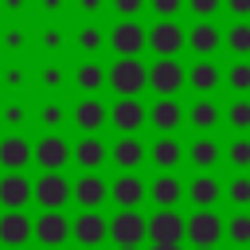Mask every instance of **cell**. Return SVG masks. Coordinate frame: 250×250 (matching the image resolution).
Segmentation results:
<instances>
[{
	"mask_svg": "<svg viewBox=\"0 0 250 250\" xmlns=\"http://www.w3.org/2000/svg\"><path fill=\"white\" fill-rule=\"evenodd\" d=\"M227 199H230L234 207H250V176H246V172H238V176L227 184Z\"/></svg>",
	"mask_w": 250,
	"mask_h": 250,
	"instance_id": "35",
	"label": "cell"
},
{
	"mask_svg": "<svg viewBox=\"0 0 250 250\" xmlns=\"http://www.w3.org/2000/svg\"><path fill=\"white\" fill-rule=\"evenodd\" d=\"M148 4H152V12L160 20H176V12L184 8V0H148Z\"/></svg>",
	"mask_w": 250,
	"mask_h": 250,
	"instance_id": "42",
	"label": "cell"
},
{
	"mask_svg": "<svg viewBox=\"0 0 250 250\" xmlns=\"http://www.w3.org/2000/svg\"><path fill=\"white\" fill-rule=\"evenodd\" d=\"M109 238L117 246H141L148 238V219L137 211V207H121L113 219H109Z\"/></svg>",
	"mask_w": 250,
	"mask_h": 250,
	"instance_id": "4",
	"label": "cell"
},
{
	"mask_svg": "<svg viewBox=\"0 0 250 250\" xmlns=\"http://www.w3.org/2000/svg\"><path fill=\"white\" fill-rule=\"evenodd\" d=\"M148 160H152L160 172H176V164L184 160V145H180L172 133H160V137L152 141V148H148Z\"/></svg>",
	"mask_w": 250,
	"mask_h": 250,
	"instance_id": "23",
	"label": "cell"
},
{
	"mask_svg": "<svg viewBox=\"0 0 250 250\" xmlns=\"http://www.w3.org/2000/svg\"><path fill=\"white\" fill-rule=\"evenodd\" d=\"M223 82H227L234 94H250V62H246V59L230 62V70L223 74Z\"/></svg>",
	"mask_w": 250,
	"mask_h": 250,
	"instance_id": "34",
	"label": "cell"
},
{
	"mask_svg": "<svg viewBox=\"0 0 250 250\" xmlns=\"http://www.w3.org/2000/svg\"><path fill=\"white\" fill-rule=\"evenodd\" d=\"M238 250H250V246H238Z\"/></svg>",
	"mask_w": 250,
	"mask_h": 250,
	"instance_id": "56",
	"label": "cell"
},
{
	"mask_svg": "<svg viewBox=\"0 0 250 250\" xmlns=\"http://www.w3.org/2000/svg\"><path fill=\"white\" fill-rule=\"evenodd\" d=\"M35 117H39V125H43L47 133H55V129L66 121V109H62V102H59V98H47V102L39 105V113H35Z\"/></svg>",
	"mask_w": 250,
	"mask_h": 250,
	"instance_id": "33",
	"label": "cell"
},
{
	"mask_svg": "<svg viewBox=\"0 0 250 250\" xmlns=\"http://www.w3.org/2000/svg\"><path fill=\"white\" fill-rule=\"evenodd\" d=\"M184 121H188L191 129H199V133H211V129L223 121V109H219V102H215L211 94H199V98L184 109Z\"/></svg>",
	"mask_w": 250,
	"mask_h": 250,
	"instance_id": "18",
	"label": "cell"
},
{
	"mask_svg": "<svg viewBox=\"0 0 250 250\" xmlns=\"http://www.w3.org/2000/svg\"><path fill=\"white\" fill-rule=\"evenodd\" d=\"M117 250H141V246H117Z\"/></svg>",
	"mask_w": 250,
	"mask_h": 250,
	"instance_id": "51",
	"label": "cell"
},
{
	"mask_svg": "<svg viewBox=\"0 0 250 250\" xmlns=\"http://www.w3.org/2000/svg\"><path fill=\"white\" fill-rule=\"evenodd\" d=\"M227 160H230L238 172H246V168H250V137H234V141L227 145Z\"/></svg>",
	"mask_w": 250,
	"mask_h": 250,
	"instance_id": "36",
	"label": "cell"
},
{
	"mask_svg": "<svg viewBox=\"0 0 250 250\" xmlns=\"http://www.w3.org/2000/svg\"><path fill=\"white\" fill-rule=\"evenodd\" d=\"M148 195V184L137 176V172H121L113 184H109V199L117 207H141V199Z\"/></svg>",
	"mask_w": 250,
	"mask_h": 250,
	"instance_id": "19",
	"label": "cell"
},
{
	"mask_svg": "<svg viewBox=\"0 0 250 250\" xmlns=\"http://www.w3.org/2000/svg\"><path fill=\"white\" fill-rule=\"evenodd\" d=\"M191 250H215V246H191Z\"/></svg>",
	"mask_w": 250,
	"mask_h": 250,
	"instance_id": "52",
	"label": "cell"
},
{
	"mask_svg": "<svg viewBox=\"0 0 250 250\" xmlns=\"http://www.w3.org/2000/svg\"><path fill=\"white\" fill-rule=\"evenodd\" d=\"M31 199L47 207H62L70 199V180L62 172H39V180H31Z\"/></svg>",
	"mask_w": 250,
	"mask_h": 250,
	"instance_id": "10",
	"label": "cell"
},
{
	"mask_svg": "<svg viewBox=\"0 0 250 250\" xmlns=\"http://www.w3.org/2000/svg\"><path fill=\"white\" fill-rule=\"evenodd\" d=\"M23 78H27V70H23V66H8V70H4V86H12V90H20V86H23Z\"/></svg>",
	"mask_w": 250,
	"mask_h": 250,
	"instance_id": "43",
	"label": "cell"
},
{
	"mask_svg": "<svg viewBox=\"0 0 250 250\" xmlns=\"http://www.w3.org/2000/svg\"><path fill=\"white\" fill-rule=\"evenodd\" d=\"M219 156H223V148H219V141H215V137H207V133H203V137H195V141L184 148V160H191L199 172H211V168L219 164Z\"/></svg>",
	"mask_w": 250,
	"mask_h": 250,
	"instance_id": "25",
	"label": "cell"
},
{
	"mask_svg": "<svg viewBox=\"0 0 250 250\" xmlns=\"http://www.w3.org/2000/svg\"><path fill=\"white\" fill-rule=\"evenodd\" d=\"M223 238L238 250V246H250V211H234L227 223H223Z\"/></svg>",
	"mask_w": 250,
	"mask_h": 250,
	"instance_id": "30",
	"label": "cell"
},
{
	"mask_svg": "<svg viewBox=\"0 0 250 250\" xmlns=\"http://www.w3.org/2000/svg\"><path fill=\"white\" fill-rule=\"evenodd\" d=\"M184 8H191L199 20H211V16L223 8V0H184Z\"/></svg>",
	"mask_w": 250,
	"mask_h": 250,
	"instance_id": "41",
	"label": "cell"
},
{
	"mask_svg": "<svg viewBox=\"0 0 250 250\" xmlns=\"http://www.w3.org/2000/svg\"><path fill=\"white\" fill-rule=\"evenodd\" d=\"M105 86L117 98H137L148 86V62H141V55H117V62L105 70Z\"/></svg>",
	"mask_w": 250,
	"mask_h": 250,
	"instance_id": "1",
	"label": "cell"
},
{
	"mask_svg": "<svg viewBox=\"0 0 250 250\" xmlns=\"http://www.w3.org/2000/svg\"><path fill=\"white\" fill-rule=\"evenodd\" d=\"M105 43L117 51V55H141L148 47V27H141L137 20H117L109 31H105Z\"/></svg>",
	"mask_w": 250,
	"mask_h": 250,
	"instance_id": "8",
	"label": "cell"
},
{
	"mask_svg": "<svg viewBox=\"0 0 250 250\" xmlns=\"http://www.w3.org/2000/svg\"><path fill=\"white\" fill-rule=\"evenodd\" d=\"M0 203H4V207H23V203H31V176H23V172H4V176H0Z\"/></svg>",
	"mask_w": 250,
	"mask_h": 250,
	"instance_id": "24",
	"label": "cell"
},
{
	"mask_svg": "<svg viewBox=\"0 0 250 250\" xmlns=\"http://www.w3.org/2000/svg\"><path fill=\"white\" fill-rule=\"evenodd\" d=\"M145 121H148V109L141 105V98H117L109 105V125L117 133H137Z\"/></svg>",
	"mask_w": 250,
	"mask_h": 250,
	"instance_id": "14",
	"label": "cell"
},
{
	"mask_svg": "<svg viewBox=\"0 0 250 250\" xmlns=\"http://www.w3.org/2000/svg\"><path fill=\"white\" fill-rule=\"evenodd\" d=\"M223 223H227V219H219L211 207H195V211L188 215L184 238H188L191 246H219V242H223Z\"/></svg>",
	"mask_w": 250,
	"mask_h": 250,
	"instance_id": "5",
	"label": "cell"
},
{
	"mask_svg": "<svg viewBox=\"0 0 250 250\" xmlns=\"http://www.w3.org/2000/svg\"><path fill=\"white\" fill-rule=\"evenodd\" d=\"M78 47L90 55V51H98V47H105V31L102 27H94V23H86V27H78Z\"/></svg>",
	"mask_w": 250,
	"mask_h": 250,
	"instance_id": "37",
	"label": "cell"
},
{
	"mask_svg": "<svg viewBox=\"0 0 250 250\" xmlns=\"http://www.w3.org/2000/svg\"><path fill=\"white\" fill-rule=\"evenodd\" d=\"M145 156H148V148L141 145V137H137V133H121V141H113V145H109V160H113L121 172H137Z\"/></svg>",
	"mask_w": 250,
	"mask_h": 250,
	"instance_id": "16",
	"label": "cell"
},
{
	"mask_svg": "<svg viewBox=\"0 0 250 250\" xmlns=\"http://www.w3.org/2000/svg\"><path fill=\"white\" fill-rule=\"evenodd\" d=\"M223 43L230 47V55H234V59H246V55H250V23H246V20L230 23V27L223 31Z\"/></svg>",
	"mask_w": 250,
	"mask_h": 250,
	"instance_id": "31",
	"label": "cell"
},
{
	"mask_svg": "<svg viewBox=\"0 0 250 250\" xmlns=\"http://www.w3.org/2000/svg\"><path fill=\"white\" fill-rule=\"evenodd\" d=\"M43 47H47V51L62 47V31H59V27H47V31H43Z\"/></svg>",
	"mask_w": 250,
	"mask_h": 250,
	"instance_id": "44",
	"label": "cell"
},
{
	"mask_svg": "<svg viewBox=\"0 0 250 250\" xmlns=\"http://www.w3.org/2000/svg\"><path fill=\"white\" fill-rule=\"evenodd\" d=\"M188 86V70L180 59H156L148 62V90H156V98H176Z\"/></svg>",
	"mask_w": 250,
	"mask_h": 250,
	"instance_id": "2",
	"label": "cell"
},
{
	"mask_svg": "<svg viewBox=\"0 0 250 250\" xmlns=\"http://www.w3.org/2000/svg\"><path fill=\"white\" fill-rule=\"evenodd\" d=\"M0 43H4V47H23V35H20V27H8V31L0 35Z\"/></svg>",
	"mask_w": 250,
	"mask_h": 250,
	"instance_id": "46",
	"label": "cell"
},
{
	"mask_svg": "<svg viewBox=\"0 0 250 250\" xmlns=\"http://www.w3.org/2000/svg\"><path fill=\"white\" fill-rule=\"evenodd\" d=\"M27 164H31V141L23 133H4L0 137V168L23 172Z\"/></svg>",
	"mask_w": 250,
	"mask_h": 250,
	"instance_id": "17",
	"label": "cell"
},
{
	"mask_svg": "<svg viewBox=\"0 0 250 250\" xmlns=\"http://www.w3.org/2000/svg\"><path fill=\"white\" fill-rule=\"evenodd\" d=\"M152 250H180V246H152Z\"/></svg>",
	"mask_w": 250,
	"mask_h": 250,
	"instance_id": "50",
	"label": "cell"
},
{
	"mask_svg": "<svg viewBox=\"0 0 250 250\" xmlns=\"http://www.w3.org/2000/svg\"><path fill=\"white\" fill-rule=\"evenodd\" d=\"M227 8H230V16H238V20H246L250 16V0H223Z\"/></svg>",
	"mask_w": 250,
	"mask_h": 250,
	"instance_id": "45",
	"label": "cell"
},
{
	"mask_svg": "<svg viewBox=\"0 0 250 250\" xmlns=\"http://www.w3.org/2000/svg\"><path fill=\"white\" fill-rule=\"evenodd\" d=\"M70 199H78V207H102L109 199V184L98 176V172H82L74 184H70Z\"/></svg>",
	"mask_w": 250,
	"mask_h": 250,
	"instance_id": "15",
	"label": "cell"
},
{
	"mask_svg": "<svg viewBox=\"0 0 250 250\" xmlns=\"http://www.w3.org/2000/svg\"><path fill=\"white\" fill-rule=\"evenodd\" d=\"M109 4H113V12H117L121 20H137V16H141V8H145L148 0H109Z\"/></svg>",
	"mask_w": 250,
	"mask_h": 250,
	"instance_id": "40",
	"label": "cell"
},
{
	"mask_svg": "<svg viewBox=\"0 0 250 250\" xmlns=\"http://www.w3.org/2000/svg\"><path fill=\"white\" fill-rule=\"evenodd\" d=\"M148 199L156 207H176L184 199V184L176 180V172H160L152 184H148Z\"/></svg>",
	"mask_w": 250,
	"mask_h": 250,
	"instance_id": "28",
	"label": "cell"
},
{
	"mask_svg": "<svg viewBox=\"0 0 250 250\" xmlns=\"http://www.w3.org/2000/svg\"><path fill=\"white\" fill-rule=\"evenodd\" d=\"M70 121H74L82 133H98L102 125H109V105H105L98 94H86V98H78V105L70 109Z\"/></svg>",
	"mask_w": 250,
	"mask_h": 250,
	"instance_id": "12",
	"label": "cell"
},
{
	"mask_svg": "<svg viewBox=\"0 0 250 250\" xmlns=\"http://www.w3.org/2000/svg\"><path fill=\"white\" fill-rule=\"evenodd\" d=\"M31 234H35L43 246H62V242L70 238V219L62 215V207H47L43 215H35Z\"/></svg>",
	"mask_w": 250,
	"mask_h": 250,
	"instance_id": "11",
	"label": "cell"
},
{
	"mask_svg": "<svg viewBox=\"0 0 250 250\" xmlns=\"http://www.w3.org/2000/svg\"><path fill=\"white\" fill-rule=\"evenodd\" d=\"M8 250H23V246H8Z\"/></svg>",
	"mask_w": 250,
	"mask_h": 250,
	"instance_id": "54",
	"label": "cell"
},
{
	"mask_svg": "<svg viewBox=\"0 0 250 250\" xmlns=\"http://www.w3.org/2000/svg\"><path fill=\"white\" fill-rule=\"evenodd\" d=\"M148 47L156 51V59H176L184 47H188V31L176 23V20H156L148 27Z\"/></svg>",
	"mask_w": 250,
	"mask_h": 250,
	"instance_id": "6",
	"label": "cell"
},
{
	"mask_svg": "<svg viewBox=\"0 0 250 250\" xmlns=\"http://www.w3.org/2000/svg\"><path fill=\"white\" fill-rule=\"evenodd\" d=\"M43 250H62V246H43Z\"/></svg>",
	"mask_w": 250,
	"mask_h": 250,
	"instance_id": "53",
	"label": "cell"
},
{
	"mask_svg": "<svg viewBox=\"0 0 250 250\" xmlns=\"http://www.w3.org/2000/svg\"><path fill=\"white\" fill-rule=\"evenodd\" d=\"M0 4H4L8 12H16V8H23V0H0Z\"/></svg>",
	"mask_w": 250,
	"mask_h": 250,
	"instance_id": "49",
	"label": "cell"
},
{
	"mask_svg": "<svg viewBox=\"0 0 250 250\" xmlns=\"http://www.w3.org/2000/svg\"><path fill=\"white\" fill-rule=\"evenodd\" d=\"M148 125H152L156 133H176V129L184 125V105H180L176 98H156V102L148 105Z\"/></svg>",
	"mask_w": 250,
	"mask_h": 250,
	"instance_id": "21",
	"label": "cell"
},
{
	"mask_svg": "<svg viewBox=\"0 0 250 250\" xmlns=\"http://www.w3.org/2000/svg\"><path fill=\"white\" fill-rule=\"evenodd\" d=\"M43 8H47V12H59V8H62V0H43Z\"/></svg>",
	"mask_w": 250,
	"mask_h": 250,
	"instance_id": "48",
	"label": "cell"
},
{
	"mask_svg": "<svg viewBox=\"0 0 250 250\" xmlns=\"http://www.w3.org/2000/svg\"><path fill=\"white\" fill-rule=\"evenodd\" d=\"M31 160H35L43 172H62L66 160H70V145L62 141V133H43V137L31 145Z\"/></svg>",
	"mask_w": 250,
	"mask_h": 250,
	"instance_id": "9",
	"label": "cell"
},
{
	"mask_svg": "<svg viewBox=\"0 0 250 250\" xmlns=\"http://www.w3.org/2000/svg\"><path fill=\"white\" fill-rule=\"evenodd\" d=\"M184 195H188L195 207H215L219 195H223V184H219L211 172H199L191 184H184Z\"/></svg>",
	"mask_w": 250,
	"mask_h": 250,
	"instance_id": "26",
	"label": "cell"
},
{
	"mask_svg": "<svg viewBox=\"0 0 250 250\" xmlns=\"http://www.w3.org/2000/svg\"><path fill=\"white\" fill-rule=\"evenodd\" d=\"M0 121H4L8 129H20V125L27 121V105H23V102H4V105H0Z\"/></svg>",
	"mask_w": 250,
	"mask_h": 250,
	"instance_id": "38",
	"label": "cell"
},
{
	"mask_svg": "<svg viewBox=\"0 0 250 250\" xmlns=\"http://www.w3.org/2000/svg\"><path fill=\"white\" fill-rule=\"evenodd\" d=\"M223 117H227V125H230V129L250 133V98H246V94H238V98L223 109Z\"/></svg>",
	"mask_w": 250,
	"mask_h": 250,
	"instance_id": "32",
	"label": "cell"
},
{
	"mask_svg": "<svg viewBox=\"0 0 250 250\" xmlns=\"http://www.w3.org/2000/svg\"><path fill=\"white\" fill-rule=\"evenodd\" d=\"M188 230V219L176 207H156V215H148V242L152 246H180Z\"/></svg>",
	"mask_w": 250,
	"mask_h": 250,
	"instance_id": "3",
	"label": "cell"
},
{
	"mask_svg": "<svg viewBox=\"0 0 250 250\" xmlns=\"http://www.w3.org/2000/svg\"><path fill=\"white\" fill-rule=\"evenodd\" d=\"M31 215H23V207H8L0 215V242L4 246H23L31 238Z\"/></svg>",
	"mask_w": 250,
	"mask_h": 250,
	"instance_id": "20",
	"label": "cell"
},
{
	"mask_svg": "<svg viewBox=\"0 0 250 250\" xmlns=\"http://www.w3.org/2000/svg\"><path fill=\"white\" fill-rule=\"evenodd\" d=\"M219 82H223V70H219L211 59H199V62L188 66V86H191L195 94H215Z\"/></svg>",
	"mask_w": 250,
	"mask_h": 250,
	"instance_id": "27",
	"label": "cell"
},
{
	"mask_svg": "<svg viewBox=\"0 0 250 250\" xmlns=\"http://www.w3.org/2000/svg\"><path fill=\"white\" fill-rule=\"evenodd\" d=\"M70 238L78 246H102L109 238V219L98 211V207H86L82 215L70 219Z\"/></svg>",
	"mask_w": 250,
	"mask_h": 250,
	"instance_id": "7",
	"label": "cell"
},
{
	"mask_svg": "<svg viewBox=\"0 0 250 250\" xmlns=\"http://www.w3.org/2000/svg\"><path fill=\"white\" fill-rule=\"evenodd\" d=\"M102 4H105V0H78L82 12H102Z\"/></svg>",
	"mask_w": 250,
	"mask_h": 250,
	"instance_id": "47",
	"label": "cell"
},
{
	"mask_svg": "<svg viewBox=\"0 0 250 250\" xmlns=\"http://www.w3.org/2000/svg\"><path fill=\"white\" fill-rule=\"evenodd\" d=\"M188 47H191L199 59H211V55L223 47V31H219L211 20H199L195 27H188Z\"/></svg>",
	"mask_w": 250,
	"mask_h": 250,
	"instance_id": "22",
	"label": "cell"
},
{
	"mask_svg": "<svg viewBox=\"0 0 250 250\" xmlns=\"http://www.w3.org/2000/svg\"><path fill=\"white\" fill-rule=\"evenodd\" d=\"M70 160H74L82 172H98V168L109 160V145H105L98 133H82V141L70 145Z\"/></svg>",
	"mask_w": 250,
	"mask_h": 250,
	"instance_id": "13",
	"label": "cell"
},
{
	"mask_svg": "<svg viewBox=\"0 0 250 250\" xmlns=\"http://www.w3.org/2000/svg\"><path fill=\"white\" fill-rule=\"evenodd\" d=\"M39 82H43V90L55 94V90L62 86V66H59V62H47V66L39 70Z\"/></svg>",
	"mask_w": 250,
	"mask_h": 250,
	"instance_id": "39",
	"label": "cell"
},
{
	"mask_svg": "<svg viewBox=\"0 0 250 250\" xmlns=\"http://www.w3.org/2000/svg\"><path fill=\"white\" fill-rule=\"evenodd\" d=\"M82 250H98V246H82Z\"/></svg>",
	"mask_w": 250,
	"mask_h": 250,
	"instance_id": "55",
	"label": "cell"
},
{
	"mask_svg": "<svg viewBox=\"0 0 250 250\" xmlns=\"http://www.w3.org/2000/svg\"><path fill=\"white\" fill-rule=\"evenodd\" d=\"M74 86H78L82 94H98V90L105 86V66L94 62V59L78 62V70H74Z\"/></svg>",
	"mask_w": 250,
	"mask_h": 250,
	"instance_id": "29",
	"label": "cell"
}]
</instances>
